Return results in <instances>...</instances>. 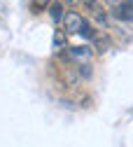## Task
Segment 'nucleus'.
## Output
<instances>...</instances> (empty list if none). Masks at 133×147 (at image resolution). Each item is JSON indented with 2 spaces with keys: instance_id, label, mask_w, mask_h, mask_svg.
<instances>
[{
  "instance_id": "obj_13",
  "label": "nucleus",
  "mask_w": 133,
  "mask_h": 147,
  "mask_svg": "<svg viewBox=\"0 0 133 147\" xmlns=\"http://www.w3.org/2000/svg\"><path fill=\"white\" fill-rule=\"evenodd\" d=\"M131 117H133V110H131Z\"/></svg>"
},
{
  "instance_id": "obj_9",
  "label": "nucleus",
  "mask_w": 133,
  "mask_h": 147,
  "mask_svg": "<svg viewBox=\"0 0 133 147\" xmlns=\"http://www.w3.org/2000/svg\"><path fill=\"white\" fill-rule=\"evenodd\" d=\"M54 45H56V47H63V45H65V35H63V33H56V35H54Z\"/></svg>"
},
{
  "instance_id": "obj_11",
  "label": "nucleus",
  "mask_w": 133,
  "mask_h": 147,
  "mask_svg": "<svg viewBox=\"0 0 133 147\" xmlns=\"http://www.w3.org/2000/svg\"><path fill=\"white\" fill-rule=\"evenodd\" d=\"M65 3H70V5H77V3H80V0H65Z\"/></svg>"
},
{
  "instance_id": "obj_3",
  "label": "nucleus",
  "mask_w": 133,
  "mask_h": 147,
  "mask_svg": "<svg viewBox=\"0 0 133 147\" xmlns=\"http://www.w3.org/2000/svg\"><path fill=\"white\" fill-rule=\"evenodd\" d=\"M47 12L51 16V21H56V24L65 19V12H63V3H61V0H51V5H49Z\"/></svg>"
},
{
  "instance_id": "obj_10",
  "label": "nucleus",
  "mask_w": 133,
  "mask_h": 147,
  "mask_svg": "<svg viewBox=\"0 0 133 147\" xmlns=\"http://www.w3.org/2000/svg\"><path fill=\"white\" fill-rule=\"evenodd\" d=\"M107 3H110L112 7H117V5H122V3H126V0H107Z\"/></svg>"
},
{
  "instance_id": "obj_8",
  "label": "nucleus",
  "mask_w": 133,
  "mask_h": 147,
  "mask_svg": "<svg viewBox=\"0 0 133 147\" xmlns=\"http://www.w3.org/2000/svg\"><path fill=\"white\" fill-rule=\"evenodd\" d=\"M77 72H80L82 80H89L91 77V65L89 63H82V65H77Z\"/></svg>"
},
{
  "instance_id": "obj_12",
  "label": "nucleus",
  "mask_w": 133,
  "mask_h": 147,
  "mask_svg": "<svg viewBox=\"0 0 133 147\" xmlns=\"http://www.w3.org/2000/svg\"><path fill=\"white\" fill-rule=\"evenodd\" d=\"M126 5H128V7H131V9H133V0H126Z\"/></svg>"
},
{
  "instance_id": "obj_4",
  "label": "nucleus",
  "mask_w": 133,
  "mask_h": 147,
  "mask_svg": "<svg viewBox=\"0 0 133 147\" xmlns=\"http://www.w3.org/2000/svg\"><path fill=\"white\" fill-rule=\"evenodd\" d=\"M65 51L70 54L72 59H89L91 56V49L86 45H77V47H65Z\"/></svg>"
},
{
  "instance_id": "obj_7",
  "label": "nucleus",
  "mask_w": 133,
  "mask_h": 147,
  "mask_svg": "<svg viewBox=\"0 0 133 147\" xmlns=\"http://www.w3.org/2000/svg\"><path fill=\"white\" fill-rule=\"evenodd\" d=\"M49 5H51V0H33L30 3V12L40 14L42 9H49Z\"/></svg>"
},
{
  "instance_id": "obj_6",
  "label": "nucleus",
  "mask_w": 133,
  "mask_h": 147,
  "mask_svg": "<svg viewBox=\"0 0 133 147\" xmlns=\"http://www.w3.org/2000/svg\"><path fill=\"white\" fill-rule=\"evenodd\" d=\"M107 47H110V35H98V38L93 40V49H96L98 54H103Z\"/></svg>"
},
{
  "instance_id": "obj_2",
  "label": "nucleus",
  "mask_w": 133,
  "mask_h": 147,
  "mask_svg": "<svg viewBox=\"0 0 133 147\" xmlns=\"http://www.w3.org/2000/svg\"><path fill=\"white\" fill-rule=\"evenodd\" d=\"M82 3H84V7L91 12V16H93L101 26H107V12L103 9V5L98 3V0H82Z\"/></svg>"
},
{
  "instance_id": "obj_1",
  "label": "nucleus",
  "mask_w": 133,
  "mask_h": 147,
  "mask_svg": "<svg viewBox=\"0 0 133 147\" xmlns=\"http://www.w3.org/2000/svg\"><path fill=\"white\" fill-rule=\"evenodd\" d=\"M84 21H86V19H82V14H77V12H65L63 30H65V33H77V35H80V30H82Z\"/></svg>"
},
{
  "instance_id": "obj_5",
  "label": "nucleus",
  "mask_w": 133,
  "mask_h": 147,
  "mask_svg": "<svg viewBox=\"0 0 133 147\" xmlns=\"http://www.w3.org/2000/svg\"><path fill=\"white\" fill-rule=\"evenodd\" d=\"M80 35H82L84 40H96V38H98L101 33H98L96 28H91V24H89V21H84V26H82V30H80Z\"/></svg>"
}]
</instances>
